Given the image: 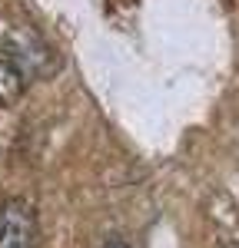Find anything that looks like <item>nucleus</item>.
Here are the masks:
<instances>
[{"mask_svg": "<svg viewBox=\"0 0 239 248\" xmlns=\"http://www.w3.org/2000/svg\"><path fill=\"white\" fill-rule=\"evenodd\" d=\"M37 218L34 209L20 199L0 202V248H34Z\"/></svg>", "mask_w": 239, "mask_h": 248, "instance_id": "nucleus-1", "label": "nucleus"}, {"mask_svg": "<svg viewBox=\"0 0 239 248\" xmlns=\"http://www.w3.org/2000/svg\"><path fill=\"white\" fill-rule=\"evenodd\" d=\"M27 90V73L20 70L14 60H0V106L17 103Z\"/></svg>", "mask_w": 239, "mask_h": 248, "instance_id": "nucleus-2", "label": "nucleus"}, {"mask_svg": "<svg viewBox=\"0 0 239 248\" xmlns=\"http://www.w3.org/2000/svg\"><path fill=\"white\" fill-rule=\"evenodd\" d=\"M103 248H130V245H126L123 238H110V242H106V245H103Z\"/></svg>", "mask_w": 239, "mask_h": 248, "instance_id": "nucleus-3", "label": "nucleus"}]
</instances>
